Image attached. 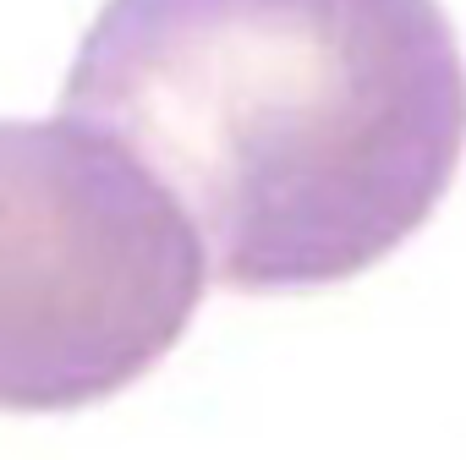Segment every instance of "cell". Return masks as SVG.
I'll list each match as a JSON object with an SVG mask.
<instances>
[{"mask_svg": "<svg viewBox=\"0 0 466 460\" xmlns=\"http://www.w3.org/2000/svg\"><path fill=\"white\" fill-rule=\"evenodd\" d=\"M61 115L121 143L237 291L335 285L395 253L466 148L439 0H110Z\"/></svg>", "mask_w": 466, "mask_h": 460, "instance_id": "cell-1", "label": "cell"}, {"mask_svg": "<svg viewBox=\"0 0 466 460\" xmlns=\"http://www.w3.org/2000/svg\"><path fill=\"white\" fill-rule=\"evenodd\" d=\"M208 258L105 132L0 121V411H77L143 378L198 313Z\"/></svg>", "mask_w": 466, "mask_h": 460, "instance_id": "cell-2", "label": "cell"}]
</instances>
